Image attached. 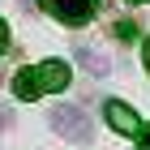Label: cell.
Here are the masks:
<instances>
[{
    "label": "cell",
    "mask_w": 150,
    "mask_h": 150,
    "mask_svg": "<svg viewBox=\"0 0 150 150\" xmlns=\"http://www.w3.org/2000/svg\"><path fill=\"white\" fill-rule=\"evenodd\" d=\"M137 150H150V125H142V133H137Z\"/></svg>",
    "instance_id": "obj_8"
},
{
    "label": "cell",
    "mask_w": 150,
    "mask_h": 150,
    "mask_svg": "<svg viewBox=\"0 0 150 150\" xmlns=\"http://www.w3.org/2000/svg\"><path fill=\"white\" fill-rule=\"evenodd\" d=\"M47 125L56 129L64 142H90V137H94V129H90V120H86V112H81V107H69V103L52 107V112H47Z\"/></svg>",
    "instance_id": "obj_1"
},
{
    "label": "cell",
    "mask_w": 150,
    "mask_h": 150,
    "mask_svg": "<svg viewBox=\"0 0 150 150\" xmlns=\"http://www.w3.org/2000/svg\"><path fill=\"white\" fill-rule=\"evenodd\" d=\"M142 64H146V73H150V39L142 43Z\"/></svg>",
    "instance_id": "obj_11"
},
{
    "label": "cell",
    "mask_w": 150,
    "mask_h": 150,
    "mask_svg": "<svg viewBox=\"0 0 150 150\" xmlns=\"http://www.w3.org/2000/svg\"><path fill=\"white\" fill-rule=\"evenodd\" d=\"M35 69H39V86H43V90H64V86H69V64H64V60H43Z\"/></svg>",
    "instance_id": "obj_4"
},
{
    "label": "cell",
    "mask_w": 150,
    "mask_h": 150,
    "mask_svg": "<svg viewBox=\"0 0 150 150\" xmlns=\"http://www.w3.org/2000/svg\"><path fill=\"white\" fill-rule=\"evenodd\" d=\"M103 120L116 129V133H125V137H137V133H142L137 112H133L129 103H120V99H107V103H103Z\"/></svg>",
    "instance_id": "obj_3"
},
{
    "label": "cell",
    "mask_w": 150,
    "mask_h": 150,
    "mask_svg": "<svg viewBox=\"0 0 150 150\" xmlns=\"http://www.w3.org/2000/svg\"><path fill=\"white\" fill-rule=\"evenodd\" d=\"M129 4H146V0H129Z\"/></svg>",
    "instance_id": "obj_12"
},
{
    "label": "cell",
    "mask_w": 150,
    "mask_h": 150,
    "mask_svg": "<svg viewBox=\"0 0 150 150\" xmlns=\"http://www.w3.org/2000/svg\"><path fill=\"white\" fill-rule=\"evenodd\" d=\"M112 35L120 39V43H133V39H137V26H133V17H120V22L112 26Z\"/></svg>",
    "instance_id": "obj_7"
},
{
    "label": "cell",
    "mask_w": 150,
    "mask_h": 150,
    "mask_svg": "<svg viewBox=\"0 0 150 150\" xmlns=\"http://www.w3.org/2000/svg\"><path fill=\"white\" fill-rule=\"evenodd\" d=\"M77 60H81V69H90L94 77H107V73H112V64H107L94 47H77Z\"/></svg>",
    "instance_id": "obj_6"
},
{
    "label": "cell",
    "mask_w": 150,
    "mask_h": 150,
    "mask_svg": "<svg viewBox=\"0 0 150 150\" xmlns=\"http://www.w3.org/2000/svg\"><path fill=\"white\" fill-rule=\"evenodd\" d=\"M4 47H9V26H4V17H0V56H4Z\"/></svg>",
    "instance_id": "obj_9"
},
{
    "label": "cell",
    "mask_w": 150,
    "mask_h": 150,
    "mask_svg": "<svg viewBox=\"0 0 150 150\" xmlns=\"http://www.w3.org/2000/svg\"><path fill=\"white\" fill-rule=\"evenodd\" d=\"M39 4L64 26H86L94 17V0H39Z\"/></svg>",
    "instance_id": "obj_2"
},
{
    "label": "cell",
    "mask_w": 150,
    "mask_h": 150,
    "mask_svg": "<svg viewBox=\"0 0 150 150\" xmlns=\"http://www.w3.org/2000/svg\"><path fill=\"white\" fill-rule=\"evenodd\" d=\"M9 125H13V112H9L4 103H0V129H9Z\"/></svg>",
    "instance_id": "obj_10"
},
{
    "label": "cell",
    "mask_w": 150,
    "mask_h": 150,
    "mask_svg": "<svg viewBox=\"0 0 150 150\" xmlns=\"http://www.w3.org/2000/svg\"><path fill=\"white\" fill-rule=\"evenodd\" d=\"M13 94L26 99V103L39 99V94H43V86H39V69H17V73H13Z\"/></svg>",
    "instance_id": "obj_5"
}]
</instances>
